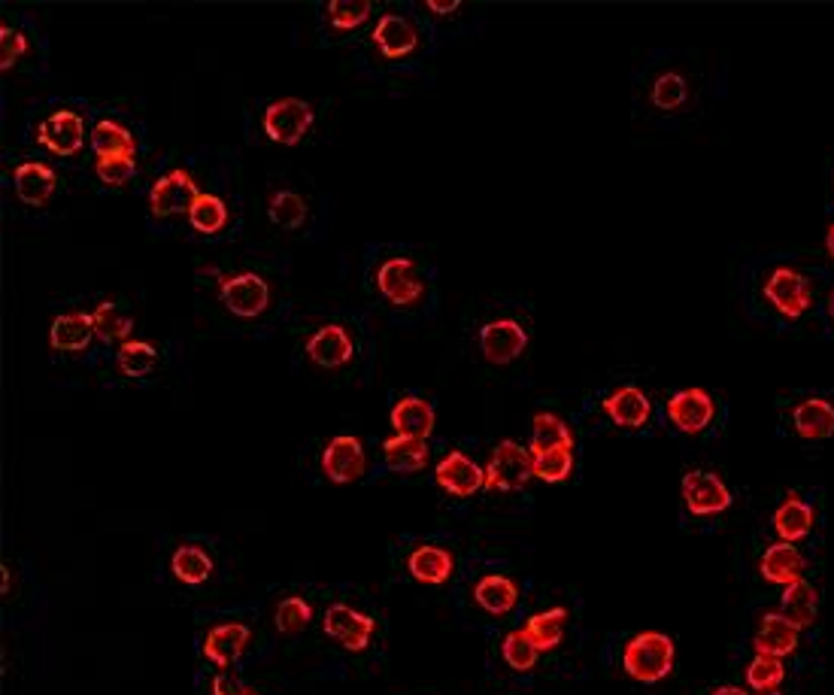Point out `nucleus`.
<instances>
[{"label": "nucleus", "instance_id": "26", "mask_svg": "<svg viewBox=\"0 0 834 695\" xmlns=\"http://www.w3.org/2000/svg\"><path fill=\"white\" fill-rule=\"evenodd\" d=\"M813 507L808 501H801V495H789L783 505L777 507V514H774V529L780 534V541L786 544H796L801 538H808L810 529H813Z\"/></svg>", "mask_w": 834, "mask_h": 695}, {"label": "nucleus", "instance_id": "31", "mask_svg": "<svg viewBox=\"0 0 834 695\" xmlns=\"http://www.w3.org/2000/svg\"><path fill=\"white\" fill-rule=\"evenodd\" d=\"M574 434L568 422L556 413H537L531 419V453H546V450H570Z\"/></svg>", "mask_w": 834, "mask_h": 695}, {"label": "nucleus", "instance_id": "27", "mask_svg": "<svg viewBox=\"0 0 834 695\" xmlns=\"http://www.w3.org/2000/svg\"><path fill=\"white\" fill-rule=\"evenodd\" d=\"M474 598H477V605L486 610V614H494V617H504L510 614L519 602V589L516 583L504 577V574H486L477 581L474 586Z\"/></svg>", "mask_w": 834, "mask_h": 695}, {"label": "nucleus", "instance_id": "16", "mask_svg": "<svg viewBox=\"0 0 834 695\" xmlns=\"http://www.w3.org/2000/svg\"><path fill=\"white\" fill-rule=\"evenodd\" d=\"M249 638H253V632H249L246 622H219L203 638V657L210 659L213 665H219V669H227V665H234L243 657Z\"/></svg>", "mask_w": 834, "mask_h": 695}, {"label": "nucleus", "instance_id": "47", "mask_svg": "<svg viewBox=\"0 0 834 695\" xmlns=\"http://www.w3.org/2000/svg\"><path fill=\"white\" fill-rule=\"evenodd\" d=\"M429 7L431 13H441V15H449L458 10V3H425Z\"/></svg>", "mask_w": 834, "mask_h": 695}, {"label": "nucleus", "instance_id": "43", "mask_svg": "<svg viewBox=\"0 0 834 695\" xmlns=\"http://www.w3.org/2000/svg\"><path fill=\"white\" fill-rule=\"evenodd\" d=\"M686 101V82L680 74H661L653 86V103L661 110H677Z\"/></svg>", "mask_w": 834, "mask_h": 695}, {"label": "nucleus", "instance_id": "21", "mask_svg": "<svg viewBox=\"0 0 834 695\" xmlns=\"http://www.w3.org/2000/svg\"><path fill=\"white\" fill-rule=\"evenodd\" d=\"M392 429L401 438H413V441H425L434 431V407L425 398H401L392 407Z\"/></svg>", "mask_w": 834, "mask_h": 695}, {"label": "nucleus", "instance_id": "13", "mask_svg": "<svg viewBox=\"0 0 834 695\" xmlns=\"http://www.w3.org/2000/svg\"><path fill=\"white\" fill-rule=\"evenodd\" d=\"M668 417L686 434H698L704 431L716 417V405L704 389H682V393L670 395Z\"/></svg>", "mask_w": 834, "mask_h": 695}, {"label": "nucleus", "instance_id": "4", "mask_svg": "<svg viewBox=\"0 0 834 695\" xmlns=\"http://www.w3.org/2000/svg\"><path fill=\"white\" fill-rule=\"evenodd\" d=\"M682 501L689 507V514H696V517H716L732 507V493L716 474L689 471V474H682Z\"/></svg>", "mask_w": 834, "mask_h": 695}, {"label": "nucleus", "instance_id": "50", "mask_svg": "<svg viewBox=\"0 0 834 695\" xmlns=\"http://www.w3.org/2000/svg\"><path fill=\"white\" fill-rule=\"evenodd\" d=\"M829 317L834 319V291H832V298H829Z\"/></svg>", "mask_w": 834, "mask_h": 695}, {"label": "nucleus", "instance_id": "51", "mask_svg": "<svg viewBox=\"0 0 834 695\" xmlns=\"http://www.w3.org/2000/svg\"><path fill=\"white\" fill-rule=\"evenodd\" d=\"M758 695H780V693H777V690H771V693H758Z\"/></svg>", "mask_w": 834, "mask_h": 695}, {"label": "nucleus", "instance_id": "15", "mask_svg": "<svg viewBox=\"0 0 834 695\" xmlns=\"http://www.w3.org/2000/svg\"><path fill=\"white\" fill-rule=\"evenodd\" d=\"M307 355H310V362H316L319 367L337 371V367L353 362V338H349V331L343 329V326H322V329H316L310 334Z\"/></svg>", "mask_w": 834, "mask_h": 695}, {"label": "nucleus", "instance_id": "1", "mask_svg": "<svg viewBox=\"0 0 834 695\" xmlns=\"http://www.w3.org/2000/svg\"><path fill=\"white\" fill-rule=\"evenodd\" d=\"M674 641L665 632H641L622 650V669L641 683L665 681L674 669Z\"/></svg>", "mask_w": 834, "mask_h": 695}, {"label": "nucleus", "instance_id": "22", "mask_svg": "<svg viewBox=\"0 0 834 695\" xmlns=\"http://www.w3.org/2000/svg\"><path fill=\"white\" fill-rule=\"evenodd\" d=\"M407 569H410V574H413L419 583H431V586H437V583H446L449 577H453L455 559L446 547L422 544L410 553V559H407Z\"/></svg>", "mask_w": 834, "mask_h": 695}, {"label": "nucleus", "instance_id": "24", "mask_svg": "<svg viewBox=\"0 0 834 695\" xmlns=\"http://www.w3.org/2000/svg\"><path fill=\"white\" fill-rule=\"evenodd\" d=\"M761 577L768 583H780V586H792L796 581H801V574H804V556L798 553L796 544H771L765 550V556H761Z\"/></svg>", "mask_w": 834, "mask_h": 695}, {"label": "nucleus", "instance_id": "8", "mask_svg": "<svg viewBox=\"0 0 834 695\" xmlns=\"http://www.w3.org/2000/svg\"><path fill=\"white\" fill-rule=\"evenodd\" d=\"M765 298L783 313L786 319H798L808 313L810 307V283L792 267H777L768 283H765Z\"/></svg>", "mask_w": 834, "mask_h": 695}, {"label": "nucleus", "instance_id": "12", "mask_svg": "<svg viewBox=\"0 0 834 695\" xmlns=\"http://www.w3.org/2000/svg\"><path fill=\"white\" fill-rule=\"evenodd\" d=\"M198 186L191 179L189 170H170L162 177L149 191V210L155 216H174L189 213L191 203L198 201Z\"/></svg>", "mask_w": 834, "mask_h": 695}, {"label": "nucleus", "instance_id": "2", "mask_svg": "<svg viewBox=\"0 0 834 695\" xmlns=\"http://www.w3.org/2000/svg\"><path fill=\"white\" fill-rule=\"evenodd\" d=\"M313 107L301 98H279V101L267 103L265 115H262V125H265V134L279 146H298L307 131L313 128Z\"/></svg>", "mask_w": 834, "mask_h": 695}, {"label": "nucleus", "instance_id": "48", "mask_svg": "<svg viewBox=\"0 0 834 695\" xmlns=\"http://www.w3.org/2000/svg\"><path fill=\"white\" fill-rule=\"evenodd\" d=\"M710 695H746L741 686H716Z\"/></svg>", "mask_w": 834, "mask_h": 695}, {"label": "nucleus", "instance_id": "37", "mask_svg": "<svg viewBox=\"0 0 834 695\" xmlns=\"http://www.w3.org/2000/svg\"><path fill=\"white\" fill-rule=\"evenodd\" d=\"M267 216L274 219V225L294 231V228H301L303 219H307V203H303L301 195L282 189L270 198V203H267Z\"/></svg>", "mask_w": 834, "mask_h": 695}, {"label": "nucleus", "instance_id": "20", "mask_svg": "<svg viewBox=\"0 0 834 695\" xmlns=\"http://www.w3.org/2000/svg\"><path fill=\"white\" fill-rule=\"evenodd\" d=\"M604 413L622 429H641V426H646L653 407H649V398L637 386H620L616 393H610L604 398Z\"/></svg>", "mask_w": 834, "mask_h": 695}, {"label": "nucleus", "instance_id": "17", "mask_svg": "<svg viewBox=\"0 0 834 695\" xmlns=\"http://www.w3.org/2000/svg\"><path fill=\"white\" fill-rule=\"evenodd\" d=\"M798 629L796 622L786 620L780 610H774V614H765V620H761V629H758L756 641V657H774V659H783L789 653H796L798 647Z\"/></svg>", "mask_w": 834, "mask_h": 695}, {"label": "nucleus", "instance_id": "44", "mask_svg": "<svg viewBox=\"0 0 834 695\" xmlns=\"http://www.w3.org/2000/svg\"><path fill=\"white\" fill-rule=\"evenodd\" d=\"M134 167L137 165H134L131 155H110V158H98L94 170L107 186H125L127 179L134 177Z\"/></svg>", "mask_w": 834, "mask_h": 695}, {"label": "nucleus", "instance_id": "3", "mask_svg": "<svg viewBox=\"0 0 834 695\" xmlns=\"http://www.w3.org/2000/svg\"><path fill=\"white\" fill-rule=\"evenodd\" d=\"M534 477V455L513 441H501L494 446L492 459L486 465V489L498 493H516Z\"/></svg>", "mask_w": 834, "mask_h": 695}, {"label": "nucleus", "instance_id": "23", "mask_svg": "<svg viewBox=\"0 0 834 695\" xmlns=\"http://www.w3.org/2000/svg\"><path fill=\"white\" fill-rule=\"evenodd\" d=\"M94 338V322H91V313H82V310H70V313H62V317L52 322L49 329V343L55 350H64V353H79L86 350Z\"/></svg>", "mask_w": 834, "mask_h": 695}, {"label": "nucleus", "instance_id": "11", "mask_svg": "<svg viewBox=\"0 0 834 695\" xmlns=\"http://www.w3.org/2000/svg\"><path fill=\"white\" fill-rule=\"evenodd\" d=\"M480 346L486 362L492 365H510L513 358L525 353L529 346V334L525 329L513 322V319H498V322H486L480 329Z\"/></svg>", "mask_w": 834, "mask_h": 695}, {"label": "nucleus", "instance_id": "39", "mask_svg": "<svg viewBox=\"0 0 834 695\" xmlns=\"http://www.w3.org/2000/svg\"><path fill=\"white\" fill-rule=\"evenodd\" d=\"M783 659L756 657L749 662V669H746V683H749L756 693H771V690H777V686L783 683Z\"/></svg>", "mask_w": 834, "mask_h": 695}, {"label": "nucleus", "instance_id": "34", "mask_svg": "<svg viewBox=\"0 0 834 695\" xmlns=\"http://www.w3.org/2000/svg\"><path fill=\"white\" fill-rule=\"evenodd\" d=\"M91 146L98 152V158H110V155H131L134 158V137L131 131L113 122V119H101L94 131H91Z\"/></svg>", "mask_w": 834, "mask_h": 695}, {"label": "nucleus", "instance_id": "9", "mask_svg": "<svg viewBox=\"0 0 834 695\" xmlns=\"http://www.w3.org/2000/svg\"><path fill=\"white\" fill-rule=\"evenodd\" d=\"M434 477H437V486L446 489L455 498H470V495H477L486 486V471L465 455L462 450H453V453H446L437 462V471H434Z\"/></svg>", "mask_w": 834, "mask_h": 695}, {"label": "nucleus", "instance_id": "45", "mask_svg": "<svg viewBox=\"0 0 834 695\" xmlns=\"http://www.w3.org/2000/svg\"><path fill=\"white\" fill-rule=\"evenodd\" d=\"M0 49H3V55H0V67H3V70H10V67H13V64L27 52V37L22 34V31L3 25L0 27Z\"/></svg>", "mask_w": 834, "mask_h": 695}, {"label": "nucleus", "instance_id": "49", "mask_svg": "<svg viewBox=\"0 0 834 695\" xmlns=\"http://www.w3.org/2000/svg\"><path fill=\"white\" fill-rule=\"evenodd\" d=\"M829 253H832V258H834V225L829 228Z\"/></svg>", "mask_w": 834, "mask_h": 695}, {"label": "nucleus", "instance_id": "7", "mask_svg": "<svg viewBox=\"0 0 834 695\" xmlns=\"http://www.w3.org/2000/svg\"><path fill=\"white\" fill-rule=\"evenodd\" d=\"M322 629L341 647L353 650V653H362L370 644V635L377 632V622H374V617H367V614L349 605H331L325 610Z\"/></svg>", "mask_w": 834, "mask_h": 695}, {"label": "nucleus", "instance_id": "25", "mask_svg": "<svg viewBox=\"0 0 834 695\" xmlns=\"http://www.w3.org/2000/svg\"><path fill=\"white\" fill-rule=\"evenodd\" d=\"M798 438L804 441H825L834 434V405L825 398H808L792 410Z\"/></svg>", "mask_w": 834, "mask_h": 695}, {"label": "nucleus", "instance_id": "14", "mask_svg": "<svg viewBox=\"0 0 834 695\" xmlns=\"http://www.w3.org/2000/svg\"><path fill=\"white\" fill-rule=\"evenodd\" d=\"M86 140V125L74 110H58L52 113L37 131V143L43 150L55 152V155H74L82 150Z\"/></svg>", "mask_w": 834, "mask_h": 695}, {"label": "nucleus", "instance_id": "46", "mask_svg": "<svg viewBox=\"0 0 834 695\" xmlns=\"http://www.w3.org/2000/svg\"><path fill=\"white\" fill-rule=\"evenodd\" d=\"M213 695H258V690L246 686L231 674H219V677H213Z\"/></svg>", "mask_w": 834, "mask_h": 695}, {"label": "nucleus", "instance_id": "40", "mask_svg": "<svg viewBox=\"0 0 834 695\" xmlns=\"http://www.w3.org/2000/svg\"><path fill=\"white\" fill-rule=\"evenodd\" d=\"M537 647L531 644L529 635L516 629V632H507L504 641H501V657L513 671H531L534 662H537Z\"/></svg>", "mask_w": 834, "mask_h": 695}, {"label": "nucleus", "instance_id": "19", "mask_svg": "<svg viewBox=\"0 0 834 695\" xmlns=\"http://www.w3.org/2000/svg\"><path fill=\"white\" fill-rule=\"evenodd\" d=\"M13 183L15 195L25 203H31V207H43L55 195V189H58L55 170L49 165H43V162H22L13 170Z\"/></svg>", "mask_w": 834, "mask_h": 695}, {"label": "nucleus", "instance_id": "35", "mask_svg": "<svg viewBox=\"0 0 834 695\" xmlns=\"http://www.w3.org/2000/svg\"><path fill=\"white\" fill-rule=\"evenodd\" d=\"M115 365L125 377H146L149 371L158 365V353L152 350L149 343L143 341H125L115 353Z\"/></svg>", "mask_w": 834, "mask_h": 695}, {"label": "nucleus", "instance_id": "29", "mask_svg": "<svg viewBox=\"0 0 834 695\" xmlns=\"http://www.w3.org/2000/svg\"><path fill=\"white\" fill-rule=\"evenodd\" d=\"M816 607H820V593H816V589H813L804 577L783 589V598H780V614H783L786 620L796 622L798 629L813 626V620H816Z\"/></svg>", "mask_w": 834, "mask_h": 695}, {"label": "nucleus", "instance_id": "28", "mask_svg": "<svg viewBox=\"0 0 834 695\" xmlns=\"http://www.w3.org/2000/svg\"><path fill=\"white\" fill-rule=\"evenodd\" d=\"M382 455H386V465L398 474H416L429 465V443L413 441V438H386L382 443Z\"/></svg>", "mask_w": 834, "mask_h": 695}, {"label": "nucleus", "instance_id": "10", "mask_svg": "<svg viewBox=\"0 0 834 695\" xmlns=\"http://www.w3.org/2000/svg\"><path fill=\"white\" fill-rule=\"evenodd\" d=\"M319 462L331 483H355L365 474V446L353 434H337L322 450Z\"/></svg>", "mask_w": 834, "mask_h": 695}, {"label": "nucleus", "instance_id": "5", "mask_svg": "<svg viewBox=\"0 0 834 695\" xmlns=\"http://www.w3.org/2000/svg\"><path fill=\"white\" fill-rule=\"evenodd\" d=\"M219 298L237 319H255L267 310L270 289L258 274H237L219 283Z\"/></svg>", "mask_w": 834, "mask_h": 695}, {"label": "nucleus", "instance_id": "38", "mask_svg": "<svg viewBox=\"0 0 834 695\" xmlns=\"http://www.w3.org/2000/svg\"><path fill=\"white\" fill-rule=\"evenodd\" d=\"M313 620V607L301 595H289L277 605V614H274V622L282 635H298L303 632Z\"/></svg>", "mask_w": 834, "mask_h": 695}, {"label": "nucleus", "instance_id": "32", "mask_svg": "<svg viewBox=\"0 0 834 695\" xmlns=\"http://www.w3.org/2000/svg\"><path fill=\"white\" fill-rule=\"evenodd\" d=\"M170 569H174V577L182 583H189V586H198L203 583L210 574H213V559L210 553L198 544H182L170 559Z\"/></svg>", "mask_w": 834, "mask_h": 695}, {"label": "nucleus", "instance_id": "18", "mask_svg": "<svg viewBox=\"0 0 834 695\" xmlns=\"http://www.w3.org/2000/svg\"><path fill=\"white\" fill-rule=\"evenodd\" d=\"M374 43L386 58H404L419 46V31L404 15L386 13L374 25Z\"/></svg>", "mask_w": 834, "mask_h": 695}, {"label": "nucleus", "instance_id": "42", "mask_svg": "<svg viewBox=\"0 0 834 695\" xmlns=\"http://www.w3.org/2000/svg\"><path fill=\"white\" fill-rule=\"evenodd\" d=\"M367 15H370V3H365V0H334L329 7L331 25L337 27V31L362 27L367 22Z\"/></svg>", "mask_w": 834, "mask_h": 695}, {"label": "nucleus", "instance_id": "30", "mask_svg": "<svg viewBox=\"0 0 834 695\" xmlns=\"http://www.w3.org/2000/svg\"><path fill=\"white\" fill-rule=\"evenodd\" d=\"M565 622H568V610H565V607H549L544 614L529 617V622L522 626V632L529 635L531 644L544 653V650H556V647L561 644Z\"/></svg>", "mask_w": 834, "mask_h": 695}, {"label": "nucleus", "instance_id": "33", "mask_svg": "<svg viewBox=\"0 0 834 695\" xmlns=\"http://www.w3.org/2000/svg\"><path fill=\"white\" fill-rule=\"evenodd\" d=\"M91 322H94V334L101 341H125L131 338V329H134V319L127 313L122 304L115 301H101L94 310H91Z\"/></svg>", "mask_w": 834, "mask_h": 695}, {"label": "nucleus", "instance_id": "36", "mask_svg": "<svg viewBox=\"0 0 834 695\" xmlns=\"http://www.w3.org/2000/svg\"><path fill=\"white\" fill-rule=\"evenodd\" d=\"M189 222L194 231H203V234H215V231H222L227 222V207L222 203V198H215V195H198V201L191 203L189 210Z\"/></svg>", "mask_w": 834, "mask_h": 695}, {"label": "nucleus", "instance_id": "41", "mask_svg": "<svg viewBox=\"0 0 834 695\" xmlns=\"http://www.w3.org/2000/svg\"><path fill=\"white\" fill-rule=\"evenodd\" d=\"M534 455V477H541L544 483H561L568 481L574 471V455L570 450H546V453Z\"/></svg>", "mask_w": 834, "mask_h": 695}, {"label": "nucleus", "instance_id": "6", "mask_svg": "<svg viewBox=\"0 0 834 695\" xmlns=\"http://www.w3.org/2000/svg\"><path fill=\"white\" fill-rule=\"evenodd\" d=\"M377 286L382 291L386 301L398 304V307H410L422 298L425 291V283L416 277V262L413 258H404V255H394V258H386L377 271Z\"/></svg>", "mask_w": 834, "mask_h": 695}]
</instances>
